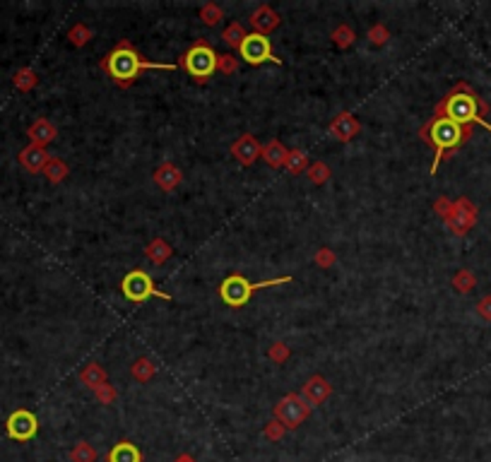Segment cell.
<instances>
[{
	"instance_id": "obj_1",
	"label": "cell",
	"mask_w": 491,
	"mask_h": 462,
	"mask_svg": "<svg viewBox=\"0 0 491 462\" xmlns=\"http://www.w3.org/2000/svg\"><path fill=\"white\" fill-rule=\"evenodd\" d=\"M487 111H489L487 102H484L482 97H477V94L472 92V87L465 85V82H460V85L453 89V92L436 106V116H443V118L453 120V123L458 125H465V128H472V125L477 123L491 133V123H487V118H484Z\"/></svg>"
},
{
	"instance_id": "obj_2",
	"label": "cell",
	"mask_w": 491,
	"mask_h": 462,
	"mask_svg": "<svg viewBox=\"0 0 491 462\" xmlns=\"http://www.w3.org/2000/svg\"><path fill=\"white\" fill-rule=\"evenodd\" d=\"M176 65L171 63H152V61H145L133 46L128 44L125 39H121L116 44V49L111 51L106 58L102 61V70L111 77L116 85L121 87H128L138 80V75L143 70H174Z\"/></svg>"
},
{
	"instance_id": "obj_3",
	"label": "cell",
	"mask_w": 491,
	"mask_h": 462,
	"mask_svg": "<svg viewBox=\"0 0 491 462\" xmlns=\"http://www.w3.org/2000/svg\"><path fill=\"white\" fill-rule=\"evenodd\" d=\"M469 135H472V128L458 125V123H453V120L443 118V116H433L429 123L419 130V138L424 140V143H429L433 147V152H436L433 164H431V173L438 171L441 159L451 157V152H456L458 147H462L465 143H467Z\"/></svg>"
},
{
	"instance_id": "obj_4",
	"label": "cell",
	"mask_w": 491,
	"mask_h": 462,
	"mask_svg": "<svg viewBox=\"0 0 491 462\" xmlns=\"http://www.w3.org/2000/svg\"><path fill=\"white\" fill-rule=\"evenodd\" d=\"M291 277H275V280H265V282H248L243 275H229L227 280L222 282L219 287V296L227 306L232 308H243L246 303L250 301L255 292L260 289H268V287H280V285H289Z\"/></svg>"
},
{
	"instance_id": "obj_5",
	"label": "cell",
	"mask_w": 491,
	"mask_h": 462,
	"mask_svg": "<svg viewBox=\"0 0 491 462\" xmlns=\"http://www.w3.org/2000/svg\"><path fill=\"white\" fill-rule=\"evenodd\" d=\"M181 65L188 70V75L195 77L198 82H205L212 77V72L217 70V54L212 51L210 44L205 41H195L191 49L186 51L181 58Z\"/></svg>"
},
{
	"instance_id": "obj_6",
	"label": "cell",
	"mask_w": 491,
	"mask_h": 462,
	"mask_svg": "<svg viewBox=\"0 0 491 462\" xmlns=\"http://www.w3.org/2000/svg\"><path fill=\"white\" fill-rule=\"evenodd\" d=\"M121 289H123V296L128 298V301H133V303H145L150 296L171 301L169 294L159 292V289L154 287V280L145 270H133L130 275H125L123 282H121Z\"/></svg>"
},
{
	"instance_id": "obj_7",
	"label": "cell",
	"mask_w": 491,
	"mask_h": 462,
	"mask_svg": "<svg viewBox=\"0 0 491 462\" xmlns=\"http://www.w3.org/2000/svg\"><path fill=\"white\" fill-rule=\"evenodd\" d=\"M308 417H311V407L296 392H289L275 404V419L284 429H299Z\"/></svg>"
},
{
	"instance_id": "obj_8",
	"label": "cell",
	"mask_w": 491,
	"mask_h": 462,
	"mask_svg": "<svg viewBox=\"0 0 491 462\" xmlns=\"http://www.w3.org/2000/svg\"><path fill=\"white\" fill-rule=\"evenodd\" d=\"M239 54L248 65H260V63H275V65H282V58H277L273 54V46H270V39L263 34H246L241 49Z\"/></svg>"
},
{
	"instance_id": "obj_9",
	"label": "cell",
	"mask_w": 491,
	"mask_h": 462,
	"mask_svg": "<svg viewBox=\"0 0 491 462\" xmlns=\"http://www.w3.org/2000/svg\"><path fill=\"white\" fill-rule=\"evenodd\" d=\"M5 429H8V436L13 440H31L39 431V422L36 417L29 412V409H15L13 414L5 422Z\"/></svg>"
},
{
	"instance_id": "obj_10",
	"label": "cell",
	"mask_w": 491,
	"mask_h": 462,
	"mask_svg": "<svg viewBox=\"0 0 491 462\" xmlns=\"http://www.w3.org/2000/svg\"><path fill=\"white\" fill-rule=\"evenodd\" d=\"M474 222H477V207H474L467 198H460L458 202L451 205V212H448V217H446V224L451 227L453 234H458V236L467 234V231L474 227Z\"/></svg>"
},
{
	"instance_id": "obj_11",
	"label": "cell",
	"mask_w": 491,
	"mask_h": 462,
	"mask_svg": "<svg viewBox=\"0 0 491 462\" xmlns=\"http://www.w3.org/2000/svg\"><path fill=\"white\" fill-rule=\"evenodd\" d=\"M232 154H234V159H236L239 164L250 166V164H255L260 157H263V147H260V143L253 138V135L246 133L232 145Z\"/></svg>"
},
{
	"instance_id": "obj_12",
	"label": "cell",
	"mask_w": 491,
	"mask_h": 462,
	"mask_svg": "<svg viewBox=\"0 0 491 462\" xmlns=\"http://www.w3.org/2000/svg\"><path fill=\"white\" fill-rule=\"evenodd\" d=\"M332 395V385L325 381L323 376H313V378H308L306 381V385H304V400L308 402V407H318V404H323L328 400V397Z\"/></svg>"
},
{
	"instance_id": "obj_13",
	"label": "cell",
	"mask_w": 491,
	"mask_h": 462,
	"mask_svg": "<svg viewBox=\"0 0 491 462\" xmlns=\"http://www.w3.org/2000/svg\"><path fill=\"white\" fill-rule=\"evenodd\" d=\"M51 154L46 152V147H39V145H27L22 152H19V164L24 166L29 173H39L46 169V164H49Z\"/></svg>"
},
{
	"instance_id": "obj_14",
	"label": "cell",
	"mask_w": 491,
	"mask_h": 462,
	"mask_svg": "<svg viewBox=\"0 0 491 462\" xmlns=\"http://www.w3.org/2000/svg\"><path fill=\"white\" fill-rule=\"evenodd\" d=\"M250 24H253L255 34L268 36L270 31L280 27V15H277L270 5H258V8L253 10V15H250Z\"/></svg>"
},
{
	"instance_id": "obj_15",
	"label": "cell",
	"mask_w": 491,
	"mask_h": 462,
	"mask_svg": "<svg viewBox=\"0 0 491 462\" xmlns=\"http://www.w3.org/2000/svg\"><path fill=\"white\" fill-rule=\"evenodd\" d=\"M359 130H362V125H359V120L354 118L352 113H339L330 123L332 138H337L339 143H349V140H354L359 135Z\"/></svg>"
},
{
	"instance_id": "obj_16",
	"label": "cell",
	"mask_w": 491,
	"mask_h": 462,
	"mask_svg": "<svg viewBox=\"0 0 491 462\" xmlns=\"http://www.w3.org/2000/svg\"><path fill=\"white\" fill-rule=\"evenodd\" d=\"M27 135H29L31 145L46 147L49 143H54L56 135H58V130H56V125L51 123L49 118H36L34 123L27 128Z\"/></svg>"
},
{
	"instance_id": "obj_17",
	"label": "cell",
	"mask_w": 491,
	"mask_h": 462,
	"mask_svg": "<svg viewBox=\"0 0 491 462\" xmlns=\"http://www.w3.org/2000/svg\"><path fill=\"white\" fill-rule=\"evenodd\" d=\"M181 181H184V173H181V169L176 164H171V161L161 164L159 169L154 171V183L166 193L176 191V188L181 186Z\"/></svg>"
},
{
	"instance_id": "obj_18",
	"label": "cell",
	"mask_w": 491,
	"mask_h": 462,
	"mask_svg": "<svg viewBox=\"0 0 491 462\" xmlns=\"http://www.w3.org/2000/svg\"><path fill=\"white\" fill-rule=\"evenodd\" d=\"M106 462H143V453H140L135 443L121 440V443H116L111 450H108Z\"/></svg>"
},
{
	"instance_id": "obj_19",
	"label": "cell",
	"mask_w": 491,
	"mask_h": 462,
	"mask_svg": "<svg viewBox=\"0 0 491 462\" xmlns=\"http://www.w3.org/2000/svg\"><path fill=\"white\" fill-rule=\"evenodd\" d=\"M287 154H289V150H287V147L282 145L277 138L270 140V143L263 147V159L268 161V164L273 166V169H280V166H284Z\"/></svg>"
},
{
	"instance_id": "obj_20",
	"label": "cell",
	"mask_w": 491,
	"mask_h": 462,
	"mask_svg": "<svg viewBox=\"0 0 491 462\" xmlns=\"http://www.w3.org/2000/svg\"><path fill=\"white\" fill-rule=\"evenodd\" d=\"M145 255H147L154 265H164V262L171 258V246L166 244L164 239H154L150 241V246L145 248Z\"/></svg>"
},
{
	"instance_id": "obj_21",
	"label": "cell",
	"mask_w": 491,
	"mask_h": 462,
	"mask_svg": "<svg viewBox=\"0 0 491 462\" xmlns=\"http://www.w3.org/2000/svg\"><path fill=\"white\" fill-rule=\"evenodd\" d=\"M80 381L85 383L87 388H99L102 383H106V374H104V369L99 364H90V366H85L82 369V374H80Z\"/></svg>"
},
{
	"instance_id": "obj_22",
	"label": "cell",
	"mask_w": 491,
	"mask_h": 462,
	"mask_svg": "<svg viewBox=\"0 0 491 462\" xmlns=\"http://www.w3.org/2000/svg\"><path fill=\"white\" fill-rule=\"evenodd\" d=\"M284 169L289 173H304L308 169V157L306 152L301 150H289V154H287V161H284Z\"/></svg>"
},
{
	"instance_id": "obj_23",
	"label": "cell",
	"mask_w": 491,
	"mask_h": 462,
	"mask_svg": "<svg viewBox=\"0 0 491 462\" xmlns=\"http://www.w3.org/2000/svg\"><path fill=\"white\" fill-rule=\"evenodd\" d=\"M36 85H39V77H36V72L31 67H22V70L15 72V87L19 92H31Z\"/></svg>"
},
{
	"instance_id": "obj_24",
	"label": "cell",
	"mask_w": 491,
	"mask_h": 462,
	"mask_svg": "<svg viewBox=\"0 0 491 462\" xmlns=\"http://www.w3.org/2000/svg\"><path fill=\"white\" fill-rule=\"evenodd\" d=\"M154 364L150 359H138L133 366H130V374H133L135 381H140V383H147L150 378L154 376Z\"/></svg>"
},
{
	"instance_id": "obj_25",
	"label": "cell",
	"mask_w": 491,
	"mask_h": 462,
	"mask_svg": "<svg viewBox=\"0 0 491 462\" xmlns=\"http://www.w3.org/2000/svg\"><path fill=\"white\" fill-rule=\"evenodd\" d=\"M70 462H97V450H94L87 440H80V443L70 450Z\"/></svg>"
},
{
	"instance_id": "obj_26",
	"label": "cell",
	"mask_w": 491,
	"mask_h": 462,
	"mask_svg": "<svg viewBox=\"0 0 491 462\" xmlns=\"http://www.w3.org/2000/svg\"><path fill=\"white\" fill-rule=\"evenodd\" d=\"M222 39L227 41L232 49H241V44H243V39H246V29L239 22H232L227 29H224Z\"/></svg>"
},
{
	"instance_id": "obj_27",
	"label": "cell",
	"mask_w": 491,
	"mask_h": 462,
	"mask_svg": "<svg viewBox=\"0 0 491 462\" xmlns=\"http://www.w3.org/2000/svg\"><path fill=\"white\" fill-rule=\"evenodd\" d=\"M46 178H49L51 183H61V181H65V176H67V166H65V161H61V159H49V164H46Z\"/></svg>"
},
{
	"instance_id": "obj_28",
	"label": "cell",
	"mask_w": 491,
	"mask_h": 462,
	"mask_svg": "<svg viewBox=\"0 0 491 462\" xmlns=\"http://www.w3.org/2000/svg\"><path fill=\"white\" fill-rule=\"evenodd\" d=\"M354 31L349 24H342V27H337L335 31H332V41H335V46H339V49H349V46L354 44Z\"/></svg>"
},
{
	"instance_id": "obj_29",
	"label": "cell",
	"mask_w": 491,
	"mask_h": 462,
	"mask_svg": "<svg viewBox=\"0 0 491 462\" xmlns=\"http://www.w3.org/2000/svg\"><path fill=\"white\" fill-rule=\"evenodd\" d=\"M67 39H70L72 46H77V49H80V46H85L87 41L92 39V29L85 27V24H75V27L67 31Z\"/></svg>"
},
{
	"instance_id": "obj_30",
	"label": "cell",
	"mask_w": 491,
	"mask_h": 462,
	"mask_svg": "<svg viewBox=\"0 0 491 462\" xmlns=\"http://www.w3.org/2000/svg\"><path fill=\"white\" fill-rule=\"evenodd\" d=\"M306 173H308V178H311L313 183L321 186V183H325L328 178H330V166L323 164V161H313V164L306 169Z\"/></svg>"
},
{
	"instance_id": "obj_31",
	"label": "cell",
	"mask_w": 491,
	"mask_h": 462,
	"mask_svg": "<svg viewBox=\"0 0 491 462\" xmlns=\"http://www.w3.org/2000/svg\"><path fill=\"white\" fill-rule=\"evenodd\" d=\"M200 19L205 24H210V27H215V24L222 19V8L215 3H207V5H202L200 8Z\"/></svg>"
},
{
	"instance_id": "obj_32",
	"label": "cell",
	"mask_w": 491,
	"mask_h": 462,
	"mask_svg": "<svg viewBox=\"0 0 491 462\" xmlns=\"http://www.w3.org/2000/svg\"><path fill=\"white\" fill-rule=\"evenodd\" d=\"M474 285H477V280H474V275L469 270H460L456 277H453V287L458 289V292H469V289H474Z\"/></svg>"
},
{
	"instance_id": "obj_33",
	"label": "cell",
	"mask_w": 491,
	"mask_h": 462,
	"mask_svg": "<svg viewBox=\"0 0 491 462\" xmlns=\"http://www.w3.org/2000/svg\"><path fill=\"white\" fill-rule=\"evenodd\" d=\"M94 395H97V400L102 404H111L118 397V392H116V388H111L108 383H102L99 388H94Z\"/></svg>"
},
{
	"instance_id": "obj_34",
	"label": "cell",
	"mask_w": 491,
	"mask_h": 462,
	"mask_svg": "<svg viewBox=\"0 0 491 462\" xmlns=\"http://www.w3.org/2000/svg\"><path fill=\"white\" fill-rule=\"evenodd\" d=\"M369 39H371V44H373V46H383L385 41L390 39L388 27H385V24H373L371 31H369Z\"/></svg>"
},
{
	"instance_id": "obj_35",
	"label": "cell",
	"mask_w": 491,
	"mask_h": 462,
	"mask_svg": "<svg viewBox=\"0 0 491 462\" xmlns=\"http://www.w3.org/2000/svg\"><path fill=\"white\" fill-rule=\"evenodd\" d=\"M236 67H239V63L234 56H217V70L219 72H224V75H234Z\"/></svg>"
},
{
	"instance_id": "obj_36",
	"label": "cell",
	"mask_w": 491,
	"mask_h": 462,
	"mask_svg": "<svg viewBox=\"0 0 491 462\" xmlns=\"http://www.w3.org/2000/svg\"><path fill=\"white\" fill-rule=\"evenodd\" d=\"M316 265L323 267V270H328V267L335 265V253H332L330 248H321L316 253Z\"/></svg>"
},
{
	"instance_id": "obj_37",
	"label": "cell",
	"mask_w": 491,
	"mask_h": 462,
	"mask_svg": "<svg viewBox=\"0 0 491 462\" xmlns=\"http://www.w3.org/2000/svg\"><path fill=\"white\" fill-rule=\"evenodd\" d=\"M284 431H287V429L282 427V424L277 422V419H275V422H270V424H265V438L275 440V443L282 438V436H284Z\"/></svg>"
},
{
	"instance_id": "obj_38",
	"label": "cell",
	"mask_w": 491,
	"mask_h": 462,
	"mask_svg": "<svg viewBox=\"0 0 491 462\" xmlns=\"http://www.w3.org/2000/svg\"><path fill=\"white\" fill-rule=\"evenodd\" d=\"M287 356H289V349H287V344L277 342V344L270 346V359L277 361V364H284Z\"/></svg>"
},
{
	"instance_id": "obj_39",
	"label": "cell",
	"mask_w": 491,
	"mask_h": 462,
	"mask_svg": "<svg viewBox=\"0 0 491 462\" xmlns=\"http://www.w3.org/2000/svg\"><path fill=\"white\" fill-rule=\"evenodd\" d=\"M477 311H479V316H482V318L491 320V296H487V298H482V301H479Z\"/></svg>"
},
{
	"instance_id": "obj_40",
	"label": "cell",
	"mask_w": 491,
	"mask_h": 462,
	"mask_svg": "<svg viewBox=\"0 0 491 462\" xmlns=\"http://www.w3.org/2000/svg\"><path fill=\"white\" fill-rule=\"evenodd\" d=\"M451 205H453V202H448L446 198H443V200H438V202H436V212L441 214L443 219H446V217H448V212H451Z\"/></svg>"
},
{
	"instance_id": "obj_41",
	"label": "cell",
	"mask_w": 491,
	"mask_h": 462,
	"mask_svg": "<svg viewBox=\"0 0 491 462\" xmlns=\"http://www.w3.org/2000/svg\"><path fill=\"white\" fill-rule=\"evenodd\" d=\"M174 462H195V460H193L191 455H179V458H176Z\"/></svg>"
}]
</instances>
